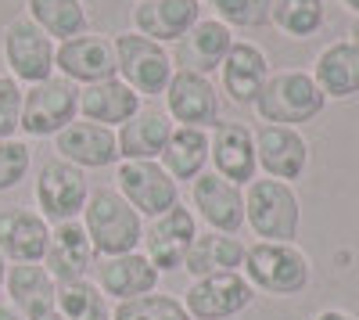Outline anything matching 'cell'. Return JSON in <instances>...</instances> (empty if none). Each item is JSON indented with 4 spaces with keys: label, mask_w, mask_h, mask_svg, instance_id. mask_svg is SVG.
<instances>
[{
    "label": "cell",
    "mask_w": 359,
    "mask_h": 320,
    "mask_svg": "<svg viewBox=\"0 0 359 320\" xmlns=\"http://www.w3.org/2000/svg\"><path fill=\"white\" fill-rule=\"evenodd\" d=\"M79 223L86 230L90 245H94L97 259L137 252L140 248V238H144V216L115 187L90 191Z\"/></svg>",
    "instance_id": "cell-1"
},
{
    "label": "cell",
    "mask_w": 359,
    "mask_h": 320,
    "mask_svg": "<svg viewBox=\"0 0 359 320\" xmlns=\"http://www.w3.org/2000/svg\"><path fill=\"white\" fill-rule=\"evenodd\" d=\"M323 105H327V98L316 86V79L309 72L287 69V72H273L262 83V91H259L252 108L269 126H294V123L316 119L323 112Z\"/></svg>",
    "instance_id": "cell-2"
},
{
    "label": "cell",
    "mask_w": 359,
    "mask_h": 320,
    "mask_svg": "<svg viewBox=\"0 0 359 320\" xmlns=\"http://www.w3.org/2000/svg\"><path fill=\"white\" fill-rule=\"evenodd\" d=\"M245 281L266 295H298L309 284V259L294 241H259L245 248Z\"/></svg>",
    "instance_id": "cell-3"
},
{
    "label": "cell",
    "mask_w": 359,
    "mask_h": 320,
    "mask_svg": "<svg viewBox=\"0 0 359 320\" xmlns=\"http://www.w3.org/2000/svg\"><path fill=\"white\" fill-rule=\"evenodd\" d=\"M79 115V86L65 76H50L22 91V119L25 137H57Z\"/></svg>",
    "instance_id": "cell-4"
},
{
    "label": "cell",
    "mask_w": 359,
    "mask_h": 320,
    "mask_svg": "<svg viewBox=\"0 0 359 320\" xmlns=\"http://www.w3.org/2000/svg\"><path fill=\"white\" fill-rule=\"evenodd\" d=\"M111 44H115L118 79H123L133 94H140L147 101H151L155 94H165V86H169L176 65H172V54L162 44L133 33V29H130V33L111 36Z\"/></svg>",
    "instance_id": "cell-5"
},
{
    "label": "cell",
    "mask_w": 359,
    "mask_h": 320,
    "mask_svg": "<svg viewBox=\"0 0 359 320\" xmlns=\"http://www.w3.org/2000/svg\"><path fill=\"white\" fill-rule=\"evenodd\" d=\"M298 194L284 180H252L245 191V223L262 241H294L298 238Z\"/></svg>",
    "instance_id": "cell-6"
},
{
    "label": "cell",
    "mask_w": 359,
    "mask_h": 320,
    "mask_svg": "<svg viewBox=\"0 0 359 320\" xmlns=\"http://www.w3.org/2000/svg\"><path fill=\"white\" fill-rule=\"evenodd\" d=\"M54 47L57 44L29 15H18L0 29V54H4L8 76L15 83L33 86V83L50 79L54 76Z\"/></svg>",
    "instance_id": "cell-7"
},
{
    "label": "cell",
    "mask_w": 359,
    "mask_h": 320,
    "mask_svg": "<svg viewBox=\"0 0 359 320\" xmlns=\"http://www.w3.org/2000/svg\"><path fill=\"white\" fill-rule=\"evenodd\" d=\"M86 198H90V184H86V173L79 166L62 162V159H47L40 166V173H36V209L50 227L83 216Z\"/></svg>",
    "instance_id": "cell-8"
},
{
    "label": "cell",
    "mask_w": 359,
    "mask_h": 320,
    "mask_svg": "<svg viewBox=\"0 0 359 320\" xmlns=\"http://www.w3.org/2000/svg\"><path fill=\"white\" fill-rule=\"evenodd\" d=\"M198 238V216L187 209V206H176L165 209L162 216L155 220H147V230H144V255H147V263H151L158 274L165 270H176V267H184V259L191 252Z\"/></svg>",
    "instance_id": "cell-9"
},
{
    "label": "cell",
    "mask_w": 359,
    "mask_h": 320,
    "mask_svg": "<svg viewBox=\"0 0 359 320\" xmlns=\"http://www.w3.org/2000/svg\"><path fill=\"white\" fill-rule=\"evenodd\" d=\"M54 72L72 79L76 86H90L101 79L118 76L115 44L104 33H79L72 40H62L54 47Z\"/></svg>",
    "instance_id": "cell-10"
},
{
    "label": "cell",
    "mask_w": 359,
    "mask_h": 320,
    "mask_svg": "<svg viewBox=\"0 0 359 320\" xmlns=\"http://www.w3.org/2000/svg\"><path fill=\"white\" fill-rule=\"evenodd\" d=\"M162 98H165V115L176 119V126L212 130L219 123V94L208 76L176 69Z\"/></svg>",
    "instance_id": "cell-11"
},
{
    "label": "cell",
    "mask_w": 359,
    "mask_h": 320,
    "mask_svg": "<svg viewBox=\"0 0 359 320\" xmlns=\"http://www.w3.org/2000/svg\"><path fill=\"white\" fill-rule=\"evenodd\" d=\"M255 299V288L245 281V274H216L198 277L184 292V309L191 320H226L248 309Z\"/></svg>",
    "instance_id": "cell-12"
},
{
    "label": "cell",
    "mask_w": 359,
    "mask_h": 320,
    "mask_svg": "<svg viewBox=\"0 0 359 320\" xmlns=\"http://www.w3.org/2000/svg\"><path fill=\"white\" fill-rule=\"evenodd\" d=\"M115 180H118L115 191L123 194L140 216H147V220L162 216L165 209H172L176 201H180L176 180L169 177L158 162H123Z\"/></svg>",
    "instance_id": "cell-13"
},
{
    "label": "cell",
    "mask_w": 359,
    "mask_h": 320,
    "mask_svg": "<svg viewBox=\"0 0 359 320\" xmlns=\"http://www.w3.org/2000/svg\"><path fill=\"white\" fill-rule=\"evenodd\" d=\"M208 162H212V173H219L230 184H252L255 180V133L245 123H226L219 119L212 130H208Z\"/></svg>",
    "instance_id": "cell-14"
},
{
    "label": "cell",
    "mask_w": 359,
    "mask_h": 320,
    "mask_svg": "<svg viewBox=\"0 0 359 320\" xmlns=\"http://www.w3.org/2000/svg\"><path fill=\"white\" fill-rule=\"evenodd\" d=\"M191 201H194L198 216L212 230H219V234H237L245 227V191L223 180L212 169L198 173L191 180Z\"/></svg>",
    "instance_id": "cell-15"
},
{
    "label": "cell",
    "mask_w": 359,
    "mask_h": 320,
    "mask_svg": "<svg viewBox=\"0 0 359 320\" xmlns=\"http://www.w3.org/2000/svg\"><path fill=\"white\" fill-rule=\"evenodd\" d=\"M97 263V252L90 245L86 230L79 220H65V223H54L50 227V241L43 252V267L57 284H69V281H83L94 274Z\"/></svg>",
    "instance_id": "cell-16"
},
{
    "label": "cell",
    "mask_w": 359,
    "mask_h": 320,
    "mask_svg": "<svg viewBox=\"0 0 359 320\" xmlns=\"http://www.w3.org/2000/svg\"><path fill=\"white\" fill-rule=\"evenodd\" d=\"M54 159L72 162L79 169H104L118 162V140L115 130L101 126V123H86V119H72L62 133L54 137Z\"/></svg>",
    "instance_id": "cell-17"
},
{
    "label": "cell",
    "mask_w": 359,
    "mask_h": 320,
    "mask_svg": "<svg viewBox=\"0 0 359 320\" xmlns=\"http://www.w3.org/2000/svg\"><path fill=\"white\" fill-rule=\"evenodd\" d=\"M255 162L269 180H298L309 162V144L294 126H259L255 133Z\"/></svg>",
    "instance_id": "cell-18"
},
{
    "label": "cell",
    "mask_w": 359,
    "mask_h": 320,
    "mask_svg": "<svg viewBox=\"0 0 359 320\" xmlns=\"http://www.w3.org/2000/svg\"><path fill=\"white\" fill-rule=\"evenodd\" d=\"M158 270L147 263L144 252H126V255H104L94 263V284L115 302L151 295L158 288Z\"/></svg>",
    "instance_id": "cell-19"
},
{
    "label": "cell",
    "mask_w": 359,
    "mask_h": 320,
    "mask_svg": "<svg viewBox=\"0 0 359 320\" xmlns=\"http://www.w3.org/2000/svg\"><path fill=\"white\" fill-rule=\"evenodd\" d=\"M233 47V33L230 25H223L219 18H198L184 36L176 40V58L172 65L184 72H198L208 76L223 65V58Z\"/></svg>",
    "instance_id": "cell-20"
},
{
    "label": "cell",
    "mask_w": 359,
    "mask_h": 320,
    "mask_svg": "<svg viewBox=\"0 0 359 320\" xmlns=\"http://www.w3.org/2000/svg\"><path fill=\"white\" fill-rule=\"evenodd\" d=\"M198 18H201V0H137L130 15L133 33L162 47L176 44Z\"/></svg>",
    "instance_id": "cell-21"
},
{
    "label": "cell",
    "mask_w": 359,
    "mask_h": 320,
    "mask_svg": "<svg viewBox=\"0 0 359 320\" xmlns=\"http://www.w3.org/2000/svg\"><path fill=\"white\" fill-rule=\"evenodd\" d=\"M169 137H172V119L165 115V108L147 101V105H140V112L130 123L118 126V133H115L118 159L123 162H158Z\"/></svg>",
    "instance_id": "cell-22"
},
{
    "label": "cell",
    "mask_w": 359,
    "mask_h": 320,
    "mask_svg": "<svg viewBox=\"0 0 359 320\" xmlns=\"http://www.w3.org/2000/svg\"><path fill=\"white\" fill-rule=\"evenodd\" d=\"M50 241V223L25 209V206H11L0 209V255L11 263H43V252Z\"/></svg>",
    "instance_id": "cell-23"
},
{
    "label": "cell",
    "mask_w": 359,
    "mask_h": 320,
    "mask_svg": "<svg viewBox=\"0 0 359 320\" xmlns=\"http://www.w3.org/2000/svg\"><path fill=\"white\" fill-rule=\"evenodd\" d=\"M4 292L25 320H43L57 309V281L47 274L43 263H11Z\"/></svg>",
    "instance_id": "cell-24"
},
{
    "label": "cell",
    "mask_w": 359,
    "mask_h": 320,
    "mask_svg": "<svg viewBox=\"0 0 359 320\" xmlns=\"http://www.w3.org/2000/svg\"><path fill=\"white\" fill-rule=\"evenodd\" d=\"M269 79V62L255 44L233 40L230 54L219 65V86L233 105H255L262 83Z\"/></svg>",
    "instance_id": "cell-25"
},
{
    "label": "cell",
    "mask_w": 359,
    "mask_h": 320,
    "mask_svg": "<svg viewBox=\"0 0 359 320\" xmlns=\"http://www.w3.org/2000/svg\"><path fill=\"white\" fill-rule=\"evenodd\" d=\"M144 98L133 94L123 79H101V83H90V86H79V115L86 123H101L108 130L130 123L133 115L140 112Z\"/></svg>",
    "instance_id": "cell-26"
},
{
    "label": "cell",
    "mask_w": 359,
    "mask_h": 320,
    "mask_svg": "<svg viewBox=\"0 0 359 320\" xmlns=\"http://www.w3.org/2000/svg\"><path fill=\"white\" fill-rule=\"evenodd\" d=\"M245 267V245L233 234H219V230H208V234H198L184 270L198 281V277H216V274H241Z\"/></svg>",
    "instance_id": "cell-27"
},
{
    "label": "cell",
    "mask_w": 359,
    "mask_h": 320,
    "mask_svg": "<svg viewBox=\"0 0 359 320\" xmlns=\"http://www.w3.org/2000/svg\"><path fill=\"white\" fill-rule=\"evenodd\" d=\"M316 86L323 98H352L359 94V47L355 44H331L316 58Z\"/></svg>",
    "instance_id": "cell-28"
},
{
    "label": "cell",
    "mask_w": 359,
    "mask_h": 320,
    "mask_svg": "<svg viewBox=\"0 0 359 320\" xmlns=\"http://www.w3.org/2000/svg\"><path fill=\"white\" fill-rule=\"evenodd\" d=\"M205 162H208V133L194 126H172V137L165 144V152L158 155V166L180 184L205 173Z\"/></svg>",
    "instance_id": "cell-29"
},
{
    "label": "cell",
    "mask_w": 359,
    "mask_h": 320,
    "mask_svg": "<svg viewBox=\"0 0 359 320\" xmlns=\"http://www.w3.org/2000/svg\"><path fill=\"white\" fill-rule=\"evenodd\" d=\"M25 15L33 18L43 33L62 44L79 33H90V15L83 0H25Z\"/></svg>",
    "instance_id": "cell-30"
},
{
    "label": "cell",
    "mask_w": 359,
    "mask_h": 320,
    "mask_svg": "<svg viewBox=\"0 0 359 320\" xmlns=\"http://www.w3.org/2000/svg\"><path fill=\"white\" fill-rule=\"evenodd\" d=\"M57 313L65 320H111L108 295L90 277L57 284Z\"/></svg>",
    "instance_id": "cell-31"
},
{
    "label": "cell",
    "mask_w": 359,
    "mask_h": 320,
    "mask_svg": "<svg viewBox=\"0 0 359 320\" xmlns=\"http://www.w3.org/2000/svg\"><path fill=\"white\" fill-rule=\"evenodd\" d=\"M269 22L284 36L306 40L323 25V0H273L269 4Z\"/></svg>",
    "instance_id": "cell-32"
},
{
    "label": "cell",
    "mask_w": 359,
    "mask_h": 320,
    "mask_svg": "<svg viewBox=\"0 0 359 320\" xmlns=\"http://www.w3.org/2000/svg\"><path fill=\"white\" fill-rule=\"evenodd\" d=\"M111 320H191V313L184 309L180 299L151 292V295H140V299L115 302Z\"/></svg>",
    "instance_id": "cell-33"
},
{
    "label": "cell",
    "mask_w": 359,
    "mask_h": 320,
    "mask_svg": "<svg viewBox=\"0 0 359 320\" xmlns=\"http://www.w3.org/2000/svg\"><path fill=\"white\" fill-rule=\"evenodd\" d=\"M216 11V18L223 25H237V29H259L269 22V4L273 0H205Z\"/></svg>",
    "instance_id": "cell-34"
},
{
    "label": "cell",
    "mask_w": 359,
    "mask_h": 320,
    "mask_svg": "<svg viewBox=\"0 0 359 320\" xmlns=\"http://www.w3.org/2000/svg\"><path fill=\"white\" fill-rule=\"evenodd\" d=\"M29 162H33V155H29V144L25 140H18V137L0 140V194L18 187L25 180Z\"/></svg>",
    "instance_id": "cell-35"
},
{
    "label": "cell",
    "mask_w": 359,
    "mask_h": 320,
    "mask_svg": "<svg viewBox=\"0 0 359 320\" xmlns=\"http://www.w3.org/2000/svg\"><path fill=\"white\" fill-rule=\"evenodd\" d=\"M18 119H22V83L0 72V140L18 133Z\"/></svg>",
    "instance_id": "cell-36"
},
{
    "label": "cell",
    "mask_w": 359,
    "mask_h": 320,
    "mask_svg": "<svg viewBox=\"0 0 359 320\" xmlns=\"http://www.w3.org/2000/svg\"><path fill=\"white\" fill-rule=\"evenodd\" d=\"M0 320H25V316H22L11 302H0Z\"/></svg>",
    "instance_id": "cell-37"
},
{
    "label": "cell",
    "mask_w": 359,
    "mask_h": 320,
    "mask_svg": "<svg viewBox=\"0 0 359 320\" xmlns=\"http://www.w3.org/2000/svg\"><path fill=\"white\" fill-rule=\"evenodd\" d=\"M316 320H355V316H348V313H341V309H323Z\"/></svg>",
    "instance_id": "cell-38"
},
{
    "label": "cell",
    "mask_w": 359,
    "mask_h": 320,
    "mask_svg": "<svg viewBox=\"0 0 359 320\" xmlns=\"http://www.w3.org/2000/svg\"><path fill=\"white\" fill-rule=\"evenodd\" d=\"M4 277H8V259L0 255V292H4Z\"/></svg>",
    "instance_id": "cell-39"
},
{
    "label": "cell",
    "mask_w": 359,
    "mask_h": 320,
    "mask_svg": "<svg viewBox=\"0 0 359 320\" xmlns=\"http://www.w3.org/2000/svg\"><path fill=\"white\" fill-rule=\"evenodd\" d=\"M352 44H355V47H359V18H355V22H352Z\"/></svg>",
    "instance_id": "cell-40"
},
{
    "label": "cell",
    "mask_w": 359,
    "mask_h": 320,
    "mask_svg": "<svg viewBox=\"0 0 359 320\" xmlns=\"http://www.w3.org/2000/svg\"><path fill=\"white\" fill-rule=\"evenodd\" d=\"M341 4H348L352 11H359V0H341Z\"/></svg>",
    "instance_id": "cell-41"
},
{
    "label": "cell",
    "mask_w": 359,
    "mask_h": 320,
    "mask_svg": "<svg viewBox=\"0 0 359 320\" xmlns=\"http://www.w3.org/2000/svg\"><path fill=\"white\" fill-rule=\"evenodd\" d=\"M43 320H65V316H62V313H57V309H54V313H50V316H43Z\"/></svg>",
    "instance_id": "cell-42"
}]
</instances>
